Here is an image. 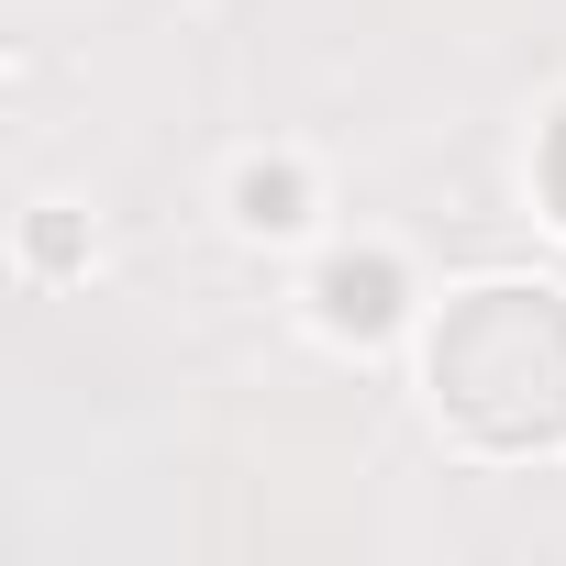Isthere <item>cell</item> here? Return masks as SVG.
Returning <instances> with one entry per match:
<instances>
[{
    "label": "cell",
    "instance_id": "1",
    "mask_svg": "<svg viewBox=\"0 0 566 566\" xmlns=\"http://www.w3.org/2000/svg\"><path fill=\"white\" fill-rule=\"evenodd\" d=\"M433 400L489 455L566 444V290L489 277L433 323Z\"/></svg>",
    "mask_w": 566,
    "mask_h": 566
},
{
    "label": "cell",
    "instance_id": "2",
    "mask_svg": "<svg viewBox=\"0 0 566 566\" xmlns=\"http://www.w3.org/2000/svg\"><path fill=\"white\" fill-rule=\"evenodd\" d=\"M312 312H323V334H389L400 323V266L389 255H334L312 277Z\"/></svg>",
    "mask_w": 566,
    "mask_h": 566
},
{
    "label": "cell",
    "instance_id": "3",
    "mask_svg": "<svg viewBox=\"0 0 566 566\" xmlns=\"http://www.w3.org/2000/svg\"><path fill=\"white\" fill-rule=\"evenodd\" d=\"M233 211H244V233H301L312 222V178L301 167H244L233 178Z\"/></svg>",
    "mask_w": 566,
    "mask_h": 566
},
{
    "label": "cell",
    "instance_id": "4",
    "mask_svg": "<svg viewBox=\"0 0 566 566\" xmlns=\"http://www.w3.org/2000/svg\"><path fill=\"white\" fill-rule=\"evenodd\" d=\"M544 200H555V222H566V112H555V134H544Z\"/></svg>",
    "mask_w": 566,
    "mask_h": 566
}]
</instances>
